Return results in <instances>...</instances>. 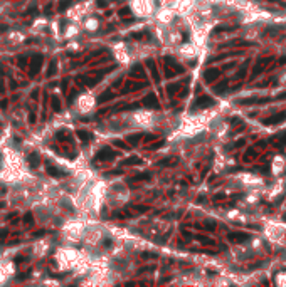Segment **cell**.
<instances>
[{
    "label": "cell",
    "instance_id": "9a60e30c",
    "mask_svg": "<svg viewBox=\"0 0 286 287\" xmlns=\"http://www.w3.org/2000/svg\"><path fill=\"white\" fill-rule=\"evenodd\" d=\"M5 106H7V102L5 101H0V107H5Z\"/></svg>",
    "mask_w": 286,
    "mask_h": 287
},
{
    "label": "cell",
    "instance_id": "7c38bea8",
    "mask_svg": "<svg viewBox=\"0 0 286 287\" xmlns=\"http://www.w3.org/2000/svg\"><path fill=\"white\" fill-rule=\"evenodd\" d=\"M52 107H54V111H59L61 104H59V99H57V98H52Z\"/></svg>",
    "mask_w": 286,
    "mask_h": 287
},
{
    "label": "cell",
    "instance_id": "6da1fadb",
    "mask_svg": "<svg viewBox=\"0 0 286 287\" xmlns=\"http://www.w3.org/2000/svg\"><path fill=\"white\" fill-rule=\"evenodd\" d=\"M115 154H113V151L109 149V148H103L101 151H99V154L96 156V160H111Z\"/></svg>",
    "mask_w": 286,
    "mask_h": 287
},
{
    "label": "cell",
    "instance_id": "5b68a950",
    "mask_svg": "<svg viewBox=\"0 0 286 287\" xmlns=\"http://www.w3.org/2000/svg\"><path fill=\"white\" fill-rule=\"evenodd\" d=\"M212 104V99H209V98H200V99L197 101V106H211Z\"/></svg>",
    "mask_w": 286,
    "mask_h": 287
},
{
    "label": "cell",
    "instance_id": "9c48e42d",
    "mask_svg": "<svg viewBox=\"0 0 286 287\" xmlns=\"http://www.w3.org/2000/svg\"><path fill=\"white\" fill-rule=\"evenodd\" d=\"M145 104H148V106H153V107H157V106H158V102L155 101V96H148V98L145 99Z\"/></svg>",
    "mask_w": 286,
    "mask_h": 287
},
{
    "label": "cell",
    "instance_id": "3957f363",
    "mask_svg": "<svg viewBox=\"0 0 286 287\" xmlns=\"http://www.w3.org/2000/svg\"><path fill=\"white\" fill-rule=\"evenodd\" d=\"M47 173L49 175H52V176H64V171H61V170H57V168H54L52 165H47Z\"/></svg>",
    "mask_w": 286,
    "mask_h": 287
},
{
    "label": "cell",
    "instance_id": "5bb4252c",
    "mask_svg": "<svg viewBox=\"0 0 286 287\" xmlns=\"http://www.w3.org/2000/svg\"><path fill=\"white\" fill-rule=\"evenodd\" d=\"M29 121H30V123H34V121H35V116H34V114H30V116H29Z\"/></svg>",
    "mask_w": 286,
    "mask_h": 287
},
{
    "label": "cell",
    "instance_id": "52a82bcc",
    "mask_svg": "<svg viewBox=\"0 0 286 287\" xmlns=\"http://www.w3.org/2000/svg\"><path fill=\"white\" fill-rule=\"evenodd\" d=\"M285 118H286V114L283 113V114H278V116H273V118H269V119L266 121V123H268V124H269V123H278V121L285 119Z\"/></svg>",
    "mask_w": 286,
    "mask_h": 287
},
{
    "label": "cell",
    "instance_id": "4fadbf2b",
    "mask_svg": "<svg viewBox=\"0 0 286 287\" xmlns=\"http://www.w3.org/2000/svg\"><path fill=\"white\" fill-rule=\"evenodd\" d=\"M25 222H27V223H30V222H32V213H27V215H25Z\"/></svg>",
    "mask_w": 286,
    "mask_h": 287
},
{
    "label": "cell",
    "instance_id": "7a4b0ae2",
    "mask_svg": "<svg viewBox=\"0 0 286 287\" xmlns=\"http://www.w3.org/2000/svg\"><path fill=\"white\" fill-rule=\"evenodd\" d=\"M41 64H42V55H37V57L34 59V62H32V72H30L32 76H34V74L37 72V71H39Z\"/></svg>",
    "mask_w": 286,
    "mask_h": 287
},
{
    "label": "cell",
    "instance_id": "ba28073f",
    "mask_svg": "<svg viewBox=\"0 0 286 287\" xmlns=\"http://www.w3.org/2000/svg\"><path fill=\"white\" fill-rule=\"evenodd\" d=\"M217 76H219V71H214V69H212V71H207V74H205V81H212L214 77H217Z\"/></svg>",
    "mask_w": 286,
    "mask_h": 287
},
{
    "label": "cell",
    "instance_id": "8fae6325",
    "mask_svg": "<svg viewBox=\"0 0 286 287\" xmlns=\"http://www.w3.org/2000/svg\"><path fill=\"white\" fill-rule=\"evenodd\" d=\"M54 74H56V60H52V62H51V67H49L47 76H54Z\"/></svg>",
    "mask_w": 286,
    "mask_h": 287
},
{
    "label": "cell",
    "instance_id": "30bf717a",
    "mask_svg": "<svg viewBox=\"0 0 286 287\" xmlns=\"http://www.w3.org/2000/svg\"><path fill=\"white\" fill-rule=\"evenodd\" d=\"M77 136H79V138H81V140L84 141V143H88V141L91 140V134L86 133V131H79V133H77Z\"/></svg>",
    "mask_w": 286,
    "mask_h": 287
},
{
    "label": "cell",
    "instance_id": "8992f818",
    "mask_svg": "<svg viewBox=\"0 0 286 287\" xmlns=\"http://www.w3.org/2000/svg\"><path fill=\"white\" fill-rule=\"evenodd\" d=\"M229 239H231V240H246L247 235H246V234H231V235H229Z\"/></svg>",
    "mask_w": 286,
    "mask_h": 287
},
{
    "label": "cell",
    "instance_id": "277c9868",
    "mask_svg": "<svg viewBox=\"0 0 286 287\" xmlns=\"http://www.w3.org/2000/svg\"><path fill=\"white\" fill-rule=\"evenodd\" d=\"M39 161H41L39 153H32L30 156H29V163H30V166H37V165H39Z\"/></svg>",
    "mask_w": 286,
    "mask_h": 287
}]
</instances>
